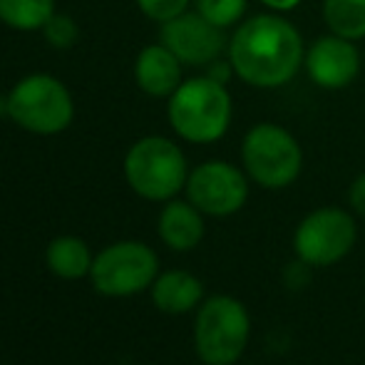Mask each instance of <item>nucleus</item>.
I'll return each instance as SVG.
<instances>
[{
    "mask_svg": "<svg viewBox=\"0 0 365 365\" xmlns=\"http://www.w3.org/2000/svg\"><path fill=\"white\" fill-rule=\"evenodd\" d=\"M204 75H209L212 80H217L221 82V85H229L231 80H236V73H234V65L229 63V58H219V60H214L212 65H207L204 68Z\"/></svg>",
    "mask_w": 365,
    "mask_h": 365,
    "instance_id": "nucleus-22",
    "label": "nucleus"
},
{
    "mask_svg": "<svg viewBox=\"0 0 365 365\" xmlns=\"http://www.w3.org/2000/svg\"><path fill=\"white\" fill-rule=\"evenodd\" d=\"M239 159L251 184L266 192H281L298 182L303 172V147L279 122H256L241 140Z\"/></svg>",
    "mask_w": 365,
    "mask_h": 365,
    "instance_id": "nucleus-3",
    "label": "nucleus"
},
{
    "mask_svg": "<svg viewBox=\"0 0 365 365\" xmlns=\"http://www.w3.org/2000/svg\"><path fill=\"white\" fill-rule=\"evenodd\" d=\"M149 296H152L154 306L167 316H184V313L197 311L207 298L202 279H197L184 269L159 271L152 289H149Z\"/></svg>",
    "mask_w": 365,
    "mask_h": 365,
    "instance_id": "nucleus-14",
    "label": "nucleus"
},
{
    "mask_svg": "<svg viewBox=\"0 0 365 365\" xmlns=\"http://www.w3.org/2000/svg\"><path fill=\"white\" fill-rule=\"evenodd\" d=\"M306 40L284 13L244 18L229 35L226 58L234 65L236 80L254 90H281L303 70Z\"/></svg>",
    "mask_w": 365,
    "mask_h": 365,
    "instance_id": "nucleus-1",
    "label": "nucleus"
},
{
    "mask_svg": "<svg viewBox=\"0 0 365 365\" xmlns=\"http://www.w3.org/2000/svg\"><path fill=\"white\" fill-rule=\"evenodd\" d=\"M159 276V256L145 241H117L95 254L90 281L107 298H130L149 291Z\"/></svg>",
    "mask_w": 365,
    "mask_h": 365,
    "instance_id": "nucleus-8",
    "label": "nucleus"
},
{
    "mask_svg": "<svg viewBox=\"0 0 365 365\" xmlns=\"http://www.w3.org/2000/svg\"><path fill=\"white\" fill-rule=\"evenodd\" d=\"M192 0H137L140 13L149 18L152 23H167V20L177 18V15L187 13Z\"/></svg>",
    "mask_w": 365,
    "mask_h": 365,
    "instance_id": "nucleus-20",
    "label": "nucleus"
},
{
    "mask_svg": "<svg viewBox=\"0 0 365 365\" xmlns=\"http://www.w3.org/2000/svg\"><path fill=\"white\" fill-rule=\"evenodd\" d=\"M122 172L137 197L164 204L184 192L192 169L177 142L162 135H149L127 149Z\"/></svg>",
    "mask_w": 365,
    "mask_h": 365,
    "instance_id": "nucleus-4",
    "label": "nucleus"
},
{
    "mask_svg": "<svg viewBox=\"0 0 365 365\" xmlns=\"http://www.w3.org/2000/svg\"><path fill=\"white\" fill-rule=\"evenodd\" d=\"M261 5H264L266 10H274V13H284L289 15L293 10L298 8V5L303 3V0H259Z\"/></svg>",
    "mask_w": 365,
    "mask_h": 365,
    "instance_id": "nucleus-23",
    "label": "nucleus"
},
{
    "mask_svg": "<svg viewBox=\"0 0 365 365\" xmlns=\"http://www.w3.org/2000/svg\"><path fill=\"white\" fill-rule=\"evenodd\" d=\"M43 33H45V40H48V43L53 45V48H58V50L73 48L77 35H80V33H77L75 20L70 18V15H65V13H55L53 18L45 23Z\"/></svg>",
    "mask_w": 365,
    "mask_h": 365,
    "instance_id": "nucleus-19",
    "label": "nucleus"
},
{
    "mask_svg": "<svg viewBox=\"0 0 365 365\" xmlns=\"http://www.w3.org/2000/svg\"><path fill=\"white\" fill-rule=\"evenodd\" d=\"M363 68H365V55H363Z\"/></svg>",
    "mask_w": 365,
    "mask_h": 365,
    "instance_id": "nucleus-25",
    "label": "nucleus"
},
{
    "mask_svg": "<svg viewBox=\"0 0 365 365\" xmlns=\"http://www.w3.org/2000/svg\"><path fill=\"white\" fill-rule=\"evenodd\" d=\"M192 5L199 15L224 30L236 28L249 10V0H192Z\"/></svg>",
    "mask_w": 365,
    "mask_h": 365,
    "instance_id": "nucleus-18",
    "label": "nucleus"
},
{
    "mask_svg": "<svg viewBox=\"0 0 365 365\" xmlns=\"http://www.w3.org/2000/svg\"><path fill=\"white\" fill-rule=\"evenodd\" d=\"M321 18L331 33L356 43L365 40V0H323Z\"/></svg>",
    "mask_w": 365,
    "mask_h": 365,
    "instance_id": "nucleus-16",
    "label": "nucleus"
},
{
    "mask_svg": "<svg viewBox=\"0 0 365 365\" xmlns=\"http://www.w3.org/2000/svg\"><path fill=\"white\" fill-rule=\"evenodd\" d=\"M251 179L244 167L226 159H209L189 172L184 194L204 217L226 219L239 214L249 202Z\"/></svg>",
    "mask_w": 365,
    "mask_h": 365,
    "instance_id": "nucleus-9",
    "label": "nucleus"
},
{
    "mask_svg": "<svg viewBox=\"0 0 365 365\" xmlns=\"http://www.w3.org/2000/svg\"><path fill=\"white\" fill-rule=\"evenodd\" d=\"M169 127L189 145H214L224 140L234 122V100L229 85L197 75L184 80L167 100Z\"/></svg>",
    "mask_w": 365,
    "mask_h": 365,
    "instance_id": "nucleus-2",
    "label": "nucleus"
},
{
    "mask_svg": "<svg viewBox=\"0 0 365 365\" xmlns=\"http://www.w3.org/2000/svg\"><path fill=\"white\" fill-rule=\"evenodd\" d=\"M55 15V0H0V23L18 33L43 30Z\"/></svg>",
    "mask_w": 365,
    "mask_h": 365,
    "instance_id": "nucleus-17",
    "label": "nucleus"
},
{
    "mask_svg": "<svg viewBox=\"0 0 365 365\" xmlns=\"http://www.w3.org/2000/svg\"><path fill=\"white\" fill-rule=\"evenodd\" d=\"M3 115H8V95H3L0 92V117Z\"/></svg>",
    "mask_w": 365,
    "mask_h": 365,
    "instance_id": "nucleus-24",
    "label": "nucleus"
},
{
    "mask_svg": "<svg viewBox=\"0 0 365 365\" xmlns=\"http://www.w3.org/2000/svg\"><path fill=\"white\" fill-rule=\"evenodd\" d=\"M251 341L249 308L229 293L202 301L194 316V351L204 365H236Z\"/></svg>",
    "mask_w": 365,
    "mask_h": 365,
    "instance_id": "nucleus-5",
    "label": "nucleus"
},
{
    "mask_svg": "<svg viewBox=\"0 0 365 365\" xmlns=\"http://www.w3.org/2000/svg\"><path fill=\"white\" fill-rule=\"evenodd\" d=\"M358 244L356 214L343 207H318L293 229V256L311 269L341 264Z\"/></svg>",
    "mask_w": 365,
    "mask_h": 365,
    "instance_id": "nucleus-7",
    "label": "nucleus"
},
{
    "mask_svg": "<svg viewBox=\"0 0 365 365\" xmlns=\"http://www.w3.org/2000/svg\"><path fill=\"white\" fill-rule=\"evenodd\" d=\"M135 82L145 95L169 100L184 82V65L164 43H152L137 55Z\"/></svg>",
    "mask_w": 365,
    "mask_h": 365,
    "instance_id": "nucleus-12",
    "label": "nucleus"
},
{
    "mask_svg": "<svg viewBox=\"0 0 365 365\" xmlns=\"http://www.w3.org/2000/svg\"><path fill=\"white\" fill-rule=\"evenodd\" d=\"M92 256L90 246L80 236H58L45 249V264L58 279L65 281H80L90 276L92 271Z\"/></svg>",
    "mask_w": 365,
    "mask_h": 365,
    "instance_id": "nucleus-15",
    "label": "nucleus"
},
{
    "mask_svg": "<svg viewBox=\"0 0 365 365\" xmlns=\"http://www.w3.org/2000/svg\"><path fill=\"white\" fill-rule=\"evenodd\" d=\"M348 204H351V212L365 221V172L358 174L348 187Z\"/></svg>",
    "mask_w": 365,
    "mask_h": 365,
    "instance_id": "nucleus-21",
    "label": "nucleus"
},
{
    "mask_svg": "<svg viewBox=\"0 0 365 365\" xmlns=\"http://www.w3.org/2000/svg\"><path fill=\"white\" fill-rule=\"evenodd\" d=\"M8 117L33 135H60L75 120V100L55 75L33 73L8 92Z\"/></svg>",
    "mask_w": 365,
    "mask_h": 365,
    "instance_id": "nucleus-6",
    "label": "nucleus"
},
{
    "mask_svg": "<svg viewBox=\"0 0 365 365\" xmlns=\"http://www.w3.org/2000/svg\"><path fill=\"white\" fill-rule=\"evenodd\" d=\"M159 43L167 45L182 60L184 68H207L226 55L229 35L224 28L199 15L197 10H187L162 23Z\"/></svg>",
    "mask_w": 365,
    "mask_h": 365,
    "instance_id": "nucleus-10",
    "label": "nucleus"
},
{
    "mask_svg": "<svg viewBox=\"0 0 365 365\" xmlns=\"http://www.w3.org/2000/svg\"><path fill=\"white\" fill-rule=\"evenodd\" d=\"M303 73L321 90H346L363 73L361 48L356 40H348L328 30L306 45Z\"/></svg>",
    "mask_w": 365,
    "mask_h": 365,
    "instance_id": "nucleus-11",
    "label": "nucleus"
},
{
    "mask_svg": "<svg viewBox=\"0 0 365 365\" xmlns=\"http://www.w3.org/2000/svg\"><path fill=\"white\" fill-rule=\"evenodd\" d=\"M202 212L194 207L189 199H169L164 202L157 219V234L162 244L172 251H192L204 241L207 234V221Z\"/></svg>",
    "mask_w": 365,
    "mask_h": 365,
    "instance_id": "nucleus-13",
    "label": "nucleus"
}]
</instances>
